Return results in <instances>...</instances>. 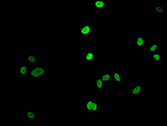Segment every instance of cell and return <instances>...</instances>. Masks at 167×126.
Masks as SVG:
<instances>
[{
    "instance_id": "1",
    "label": "cell",
    "mask_w": 167,
    "mask_h": 126,
    "mask_svg": "<svg viewBox=\"0 0 167 126\" xmlns=\"http://www.w3.org/2000/svg\"><path fill=\"white\" fill-rule=\"evenodd\" d=\"M47 72L48 69L46 67L39 65L30 68L29 75L33 80H40L45 77Z\"/></svg>"
},
{
    "instance_id": "2",
    "label": "cell",
    "mask_w": 167,
    "mask_h": 126,
    "mask_svg": "<svg viewBox=\"0 0 167 126\" xmlns=\"http://www.w3.org/2000/svg\"><path fill=\"white\" fill-rule=\"evenodd\" d=\"M84 109L88 114H98L100 110L99 104L95 101H84Z\"/></svg>"
},
{
    "instance_id": "3",
    "label": "cell",
    "mask_w": 167,
    "mask_h": 126,
    "mask_svg": "<svg viewBox=\"0 0 167 126\" xmlns=\"http://www.w3.org/2000/svg\"><path fill=\"white\" fill-rule=\"evenodd\" d=\"M78 30L80 31L81 37H87L91 33V24L87 22H84L80 24Z\"/></svg>"
},
{
    "instance_id": "4",
    "label": "cell",
    "mask_w": 167,
    "mask_h": 126,
    "mask_svg": "<svg viewBox=\"0 0 167 126\" xmlns=\"http://www.w3.org/2000/svg\"><path fill=\"white\" fill-rule=\"evenodd\" d=\"M142 85L141 84H136L133 86L131 89V95L135 98H138L142 94Z\"/></svg>"
},
{
    "instance_id": "5",
    "label": "cell",
    "mask_w": 167,
    "mask_h": 126,
    "mask_svg": "<svg viewBox=\"0 0 167 126\" xmlns=\"http://www.w3.org/2000/svg\"><path fill=\"white\" fill-rule=\"evenodd\" d=\"M147 39L143 37H136L134 41V45L136 48H141L145 45Z\"/></svg>"
},
{
    "instance_id": "6",
    "label": "cell",
    "mask_w": 167,
    "mask_h": 126,
    "mask_svg": "<svg viewBox=\"0 0 167 126\" xmlns=\"http://www.w3.org/2000/svg\"><path fill=\"white\" fill-rule=\"evenodd\" d=\"M26 61L29 65H36L38 63V56L36 54H28L26 56Z\"/></svg>"
},
{
    "instance_id": "7",
    "label": "cell",
    "mask_w": 167,
    "mask_h": 126,
    "mask_svg": "<svg viewBox=\"0 0 167 126\" xmlns=\"http://www.w3.org/2000/svg\"><path fill=\"white\" fill-rule=\"evenodd\" d=\"M94 87L98 91H103L105 89V84L100 77L94 78Z\"/></svg>"
},
{
    "instance_id": "8",
    "label": "cell",
    "mask_w": 167,
    "mask_h": 126,
    "mask_svg": "<svg viewBox=\"0 0 167 126\" xmlns=\"http://www.w3.org/2000/svg\"><path fill=\"white\" fill-rule=\"evenodd\" d=\"M28 65L27 64H21L18 68V75L22 78H25L28 74Z\"/></svg>"
},
{
    "instance_id": "9",
    "label": "cell",
    "mask_w": 167,
    "mask_h": 126,
    "mask_svg": "<svg viewBox=\"0 0 167 126\" xmlns=\"http://www.w3.org/2000/svg\"><path fill=\"white\" fill-rule=\"evenodd\" d=\"M95 57L94 51H84V59L85 61H94L95 60Z\"/></svg>"
},
{
    "instance_id": "10",
    "label": "cell",
    "mask_w": 167,
    "mask_h": 126,
    "mask_svg": "<svg viewBox=\"0 0 167 126\" xmlns=\"http://www.w3.org/2000/svg\"><path fill=\"white\" fill-rule=\"evenodd\" d=\"M112 77L115 84H120L122 83V77L121 71H115L113 72Z\"/></svg>"
},
{
    "instance_id": "11",
    "label": "cell",
    "mask_w": 167,
    "mask_h": 126,
    "mask_svg": "<svg viewBox=\"0 0 167 126\" xmlns=\"http://www.w3.org/2000/svg\"><path fill=\"white\" fill-rule=\"evenodd\" d=\"M94 6L97 10H104L107 6L105 1L104 0H94L93 2Z\"/></svg>"
},
{
    "instance_id": "12",
    "label": "cell",
    "mask_w": 167,
    "mask_h": 126,
    "mask_svg": "<svg viewBox=\"0 0 167 126\" xmlns=\"http://www.w3.org/2000/svg\"><path fill=\"white\" fill-rule=\"evenodd\" d=\"M27 119L28 121H36L37 120V113L31 110H28L26 114Z\"/></svg>"
},
{
    "instance_id": "13",
    "label": "cell",
    "mask_w": 167,
    "mask_h": 126,
    "mask_svg": "<svg viewBox=\"0 0 167 126\" xmlns=\"http://www.w3.org/2000/svg\"><path fill=\"white\" fill-rule=\"evenodd\" d=\"M100 78L104 84H109L112 82V75L111 74H102Z\"/></svg>"
},
{
    "instance_id": "14",
    "label": "cell",
    "mask_w": 167,
    "mask_h": 126,
    "mask_svg": "<svg viewBox=\"0 0 167 126\" xmlns=\"http://www.w3.org/2000/svg\"><path fill=\"white\" fill-rule=\"evenodd\" d=\"M162 54L160 53H155L151 54V60L152 61L158 63L162 61Z\"/></svg>"
},
{
    "instance_id": "15",
    "label": "cell",
    "mask_w": 167,
    "mask_h": 126,
    "mask_svg": "<svg viewBox=\"0 0 167 126\" xmlns=\"http://www.w3.org/2000/svg\"><path fill=\"white\" fill-rule=\"evenodd\" d=\"M155 13L157 15H164L165 14V7L163 5H158L154 8Z\"/></svg>"
},
{
    "instance_id": "16",
    "label": "cell",
    "mask_w": 167,
    "mask_h": 126,
    "mask_svg": "<svg viewBox=\"0 0 167 126\" xmlns=\"http://www.w3.org/2000/svg\"><path fill=\"white\" fill-rule=\"evenodd\" d=\"M159 49L158 44L157 43H154L151 44L148 48V53L149 54H152L153 53H156L158 51Z\"/></svg>"
}]
</instances>
